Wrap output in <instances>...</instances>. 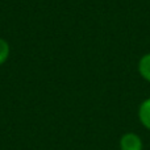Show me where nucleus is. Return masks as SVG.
<instances>
[{"instance_id": "nucleus-1", "label": "nucleus", "mask_w": 150, "mask_h": 150, "mask_svg": "<svg viewBox=\"0 0 150 150\" xmlns=\"http://www.w3.org/2000/svg\"><path fill=\"white\" fill-rule=\"evenodd\" d=\"M121 150H142V140L136 133H127L120 140Z\"/></svg>"}, {"instance_id": "nucleus-2", "label": "nucleus", "mask_w": 150, "mask_h": 150, "mask_svg": "<svg viewBox=\"0 0 150 150\" xmlns=\"http://www.w3.org/2000/svg\"><path fill=\"white\" fill-rule=\"evenodd\" d=\"M138 117H140L141 124L150 130V98L141 103L138 108Z\"/></svg>"}, {"instance_id": "nucleus-3", "label": "nucleus", "mask_w": 150, "mask_h": 150, "mask_svg": "<svg viewBox=\"0 0 150 150\" xmlns=\"http://www.w3.org/2000/svg\"><path fill=\"white\" fill-rule=\"evenodd\" d=\"M138 71L145 80L150 82V54H145L138 62Z\"/></svg>"}, {"instance_id": "nucleus-4", "label": "nucleus", "mask_w": 150, "mask_h": 150, "mask_svg": "<svg viewBox=\"0 0 150 150\" xmlns=\"http://www.w3.org/2000/svg\"><path fill=\"white\" fill-rule=\"evenodd\" d=\"M9 57V44L5 40L0 38V65L5 62Z\"/></svg>"}]
</instances>
